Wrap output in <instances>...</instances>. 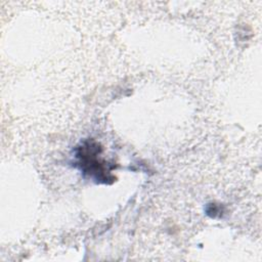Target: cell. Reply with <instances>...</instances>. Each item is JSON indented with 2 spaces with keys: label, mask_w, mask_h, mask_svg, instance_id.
Returning <instances> with one entry per match:
<instances>
[{
  "label": "cell",
  "mask_w": 262,
  "mask_h": 262,
  "mask_svg": "<svg viewBox=\"0 0 262 262\" xmlns=\"http://www.w3.org/2000/svg\"><path fill=\"white\" fill-rule=\"evenodd\" d=\"M100 146L93 141H86L80 147H78L77 158L79 159V165L84 173L94 177L97 181L107 182V180L114 179L110 174V170L105 169L104 162L98 160V154L100 152Z\"/></svg>",
  "instance_id": "1"
}]
</instances>
